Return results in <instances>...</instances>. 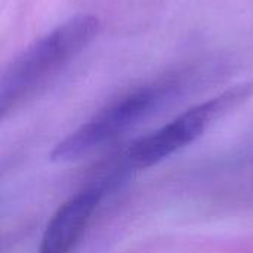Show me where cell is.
Masks as SVG:
<instances>
[{"label": "cell", "instance_id": "6da1fadb", "mask_svg": "<svg viewBox=\"0 0 253 253\" xmlns=\"http://www.w3.org/2000/svg\"><path fill=\"white\" fill-rule=\"evenodd\" d=\"M194 82L193 71H181L132 89L105 105L61 141L50 153V159L67 163L89 156L169 107Z\"/></svg>", "mask_w": 253, "mask_h": 253}, {"label": "cell", "instance_id": "7a4b0ae2", "mask_svg": "<svg viewBox=\"0 0 253 253\" xmlns=\"http://www.w3.org/2000/svg\"><path fill=\"white\" fill-rule=\"evenodd\" d=\"M99 25L98 16L92 13L76 15L33 42L10 61L0 80L1 116L36 93L77 58L93 42Z\"/></svg>", "mask_w": 253, "mask_h": 253}, {"label": "cell", "instance_id": "3957f363", "mask_svg": "<svg viewBox=\"0 0 253 253\" xmlns=\"http://www.w3.org/2000/svg\"><path fill=\"white\" fill-rule=\"evenodd\" d=\"M252 95L253 82H245L188 108L157 130L136 139L123 157L125 170L147 169L173 156L202 136L215 120Z\"/></svg>", "mask_w": 253, "mask_h": 253}, {"label": "cell", "instance_id": "277c9868", "mask_svg": "<svg viewBox=\"0 0 253 253\" xmlns=\"http://www.w3.org/2000/svg\"><path fill=\"white\" fill-rule=\"evenodd\" d=\"M108 184L87 187L65 200L50 218L39 253H70L83 234Z\"/></svg>", "mask_w": 253, "mask_h": 253}]
</instances>
